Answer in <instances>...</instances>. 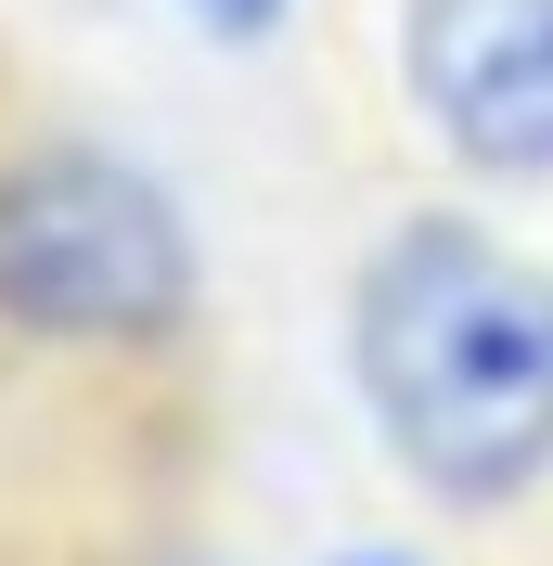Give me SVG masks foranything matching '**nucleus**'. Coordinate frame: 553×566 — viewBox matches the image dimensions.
Listing matches in <instances>:
<instances>
[{
    "label": "nucleus",
    "mask_w": 553,
    "mask_h": 566,
    "mask_svg": "<svg viewBox=\"0 0 553 566\" xmlns=\"http://www.w3.org/2000/svg\"><path fill=\"white\" fill-rule=\"evenodd\" d=\"M347 387L425 502H528L553 476V271L450 207L399 219L347 283Z\"/></svg>",
    "instance_id": "f257e3e1"
},
{
    "label": "nucleus",
    "mask_w": 553,
    "mask_h": 566,
    "mask_svg": "<svg viewBox=\"0 0 553 566\" xmlns=\"http://www.w3.org/2000/svg\"><path fill=\"white\" fill-rule=\"evenodd\" d=\"M180 322H194V219L168 180L104 142L0 155V335L155 348Z\"/></svg>",
    "instance_id": "f03ea898"
},
{
    "label": "nucleus",
    "mask_w": 553,
    "mask_h": 566,
    "mask_svg": "<svg viewBox=\"0 0 553 566\" xmlns=\"http://www.w3.org/2000/svg\"><path fill=\"white\" fill-rule=\"evenodd\" d=\"M399 91L477 180H553V0H399Z\"/></svg>",
    "instance_id": "7ed1b4c3"
},
{
    "label": "nucleus",
    "mask_w": 553,
    "mask_h": 566,
    "mask_svg": "<svg viewBox=\"0 0 553 566\" xmlns=\"http://www.w3.org/2000/svg\"><path fill=\"white\" fill-rule=\"evenodd\" d=\"M283 13H296V0H194V27H207V39H271Z\"/></svg>",
    "instance_id": "20e7f679"
},
{
    "label": "nucleus",
    "mask_w": 553,
    "mask_h": 566,
    "mask_svg": "<svg viewBox=\"0 0 553 566\" xmlns=\"http://www.w3.org/2000/svg\"><path fill=\"white\" fill-rule=\"evenodd\" d=\"M347 566H413V554H347Z\"/></svg>",
    "instance_id": "39448f33"
}]
</instances>
